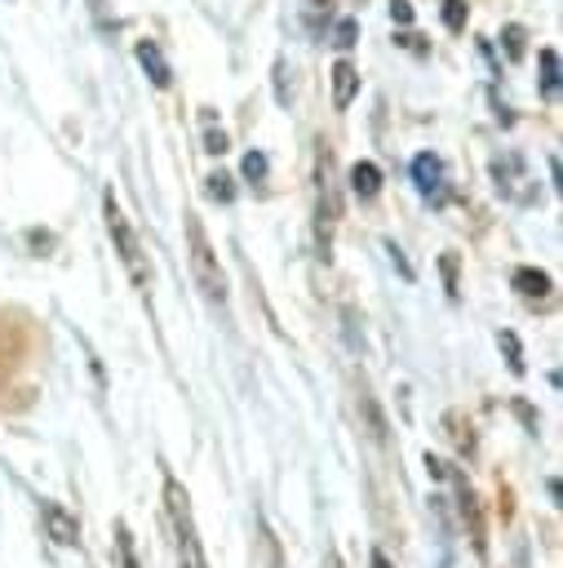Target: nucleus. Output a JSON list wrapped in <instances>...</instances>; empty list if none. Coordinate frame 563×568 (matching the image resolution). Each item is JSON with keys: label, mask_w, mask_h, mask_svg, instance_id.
Wrapping results in <instances>:
<instances>
[{"label": "nucleus", "mask_w": 563, "mask_h": 568, "mask_svg": "<svg viewBox=\"0 0 563 568\" xmlns=\"http://www.w3.org/2000/svg\"><path fill=\"white\" fill-rule=\"evenodd\" d=\"M350 191H355L359 200H372V195L381 191V169H377L372 160H359V164L350 169Z\"/></svg>", "instance_id": "obj_8"}, {"label": "nucleus", "mask_w": 563, "mask_h": 568, "mask_svg": "<svg viewBox=\"0 0 563 568\" xmlns=\"http://www.w3.org/2000/svg\"><path fill=\"white\" fill-rule=\"evenodd\" d=\"M448 426H452V439H457V448H474V435H470V422H465V430H461V417L457 413H448Z\"/></svg>", "instance_id": "obj_17"}, {"label": "nucleus", "mask_w": 563, "mask_h": 568, "mask_svg": "<svg viewBox=\"0 0 563 568\" xmlns=\"http://www.w3.org/2000/svg\"><path fill=\"white\" fill-rule=\"evenodd\" d=\"M412 178H417V191L421 195H434V200L443 195V160L439 155H430V151L417 155L412 160Z\"/></svg>", "instance_id": "obj_5"}, {"label": "nucleus", "mask_w": 563, "mask_h": 568, "mask_svg": "<svg viewBox=\"0 0 563 568\" xmlns=\"http://www.w3.org/2000/svg\"><path fill=\"white\" fill-rule=\"evenodd\" d=\"M390 18H395L399 27H408V22H412V4H408V0H390Z\"/></svg>", "instance_id": "obj_19"}, {"label": "nucleus", "mask_w": 563, "mask_h": 568, "mask_svg": "<svg viewBox=\"0 0 563 568\" xmlns=\"http://www.w3.org/2000/svg\"><path fill=\"white\" fill-rule=\"evenodd\" d=\"M536 62H541V89H545V98H554L559 93V53L554 49H541Z\"/></svg>", "instance_id": "obj_11"}, {"label": "nucleus", "mask_w": 563, "mask_h": 568, "mask_svg": "<svg viewBox=\"0 0 563 568\" xmlns=\"http://www.w3.org/2000/svg\"><path fill=\"white\" fill-rule=\"evenodd\" d=\"M324 568H341V559H337V550H328V555H324Z\"/></svg>", "instance_id": "obj_23"}, {"label": "nucleus", "mask_w": 563, "mask_h": 568, "mask_svg": "<svg viewBox=\"0 0 563 568\" xmlns=\"http://www.w3.org/2000/svg\"><path fill=\"white\" fill-rule=\"evenodd\" d=\"M40 515H44V528H49V537H53L58 546H75V541H80V524H75V515H66L58 501H44Z\"/></svg>", "instance_id": "obj_4"}, {"label": "nucleus", "mask_w": 563, "mask_h": 568, "mask_svg": "<svg viewBox=\"0 0 563 568\" xmlns=\"http://www.w3.org/2000/svg\"><path fill=\"white\" fill-rule=\"evenodd\" d=\"M501 40H505V53H510V58H519V53H523L528 31H523V27H505V31H501Z\"/></svg>", "instance_id": "obj_16"}, {"label": "nucleus", "mask_w": 563, "mask_h": 568, "mask_svg": "<svg viewBox=\"0 0 563 568\" xmlns=\"http://www.w3.org/2000/svg\"><path fill=\"white\" fill-rule=\"evenodd\" d=\"M244 178H248V182H262V178H266V155H262V151H248V155H244Z\"/></svg>", "instance_id": "obj_15"}, {"label": "nucleus", "mask_w": 563, "mask_h": 568, "mask_svg": "<svg viewBox=\"0 0 563 568\" xmlns=\"http://www.w3.org/2000/svg\"><path fill=\"white\" fill-rule=\"evenodd\" d=\"M514 288H519L523 297L541 302V297H550V275L536 271V266H519V271H514Z\"/></svg>", "instance_id": "obj_10"}, {"label": "nucleus", "mask_w": 563, "mask_h": 568, "mask_svg": "<svg viewBox=\"0 0 563 568\" xmlns=\"http://www.w3.org/2000/svg\"><path fill=\"white\" fill-rule=\"evenodd\" d=\"M355 93H359V71L341 58V62L332 67V106H337V111H346V106L355 102Z\"/></svg>", "instance_id": "obj_7"}, {"label": "nucleus", "mask_w": 563, "mask_h": 568, "mask_svg": "<svg viewBox=\"0 0 563 568\" xmlns=\"http://www.w3.org/2000/svg\"><path fill=\"white\" fill-rule=\"evenodd\" d=\"M457 506H461V519L470 524V541H474V550L483 555V546H488V541H483V515H479V497L470 493V484H461V501H457Z\"/></svg>", "instance_id": "obj_9"}, {"label": "nucleus", "mask_w": 563, "mask_h": 568, "mask_svg": "<svg viewBox=\"0 0 563 568\" xmlns=\"http://www.w3.org/2000/svg\"><path fill=\"white\" fill-rule=\"evenodd\" d=\"M443 22H448V31H461L465 27V0H443Z\"/></svg>", "instance_id": "obj_14"}, {"label": "nucleus", "mask_w": 563, "mask_h": 568, "mask_svg": "<svg viewBox=\"0 0 563 568\" xmlns=\"http://www.w3.org/2000/svg\"><path fill=\"white\" fill-rule=\"evenodd\" d=\"M164 506H168V519H173V532H177V555H182V568H208V564H204L199 532H195V519H191L186 488H182L177 479H164Z\"/></svg>", "instance_id": "obj_1"}, {"label": "nucleus", "mask_w": 563, "mask_h": 568, "mask_svg": "<svg viewBox=\"0 0 563 568\" xmlns=\"http://www.w3.org/2000/svg\"><path fill=\"white\" fill-rule=\"evenodd\" d=\"M89 9H93V18H102V13H106V4H102V0H89Z\"/></svg>", "instance_id": "obj_24"}, {"label": "nucleus", "mask_w": 563, "mask_h": 568, "mask_svg": "<svg viewBox=\"0 0 563 568\" xmlns=\"http://www.w3.org/2000/svg\"><path fill=\"white\" fill-rule=\"evenodd\" d=\"M137 62H142V71L151 75V84H155V89H168L173 71H168V62H164V53H160V44H155V40H137Z\"/></svg>", "instance_id": "obj_6"}, {"label": "nucleus", "mask_w": 563, "mask_h": 568, "mask_svg": "<svg viewBox=\"0 0 563 568\" xmlns=\"http://www.w3.org/2000/svg\"><path fill=\"white\" fill-rule=\"evenodd\" d=\"M372 568H395V564H390V559H386L381 550H372Z\"/></svg>", "instance_id": "obj_22"}, {"label": "nucleus", "mask_w": 563, "mask_h": 568, "mask_svg": "<svg viewBox=\"0 0 563 568\" xmlns=\"http://www.w3.org/2000/svg\"><path fill=\"white\" fill-rule=\"evenodd\" d=\"M501 346H505V355H510V368H514V373H523V359H519V342H514V333H501Z\"/></svg>", "instance_id": "obj_18"}, {"label": "nucleus", "mask_w": 563, "mask_h": 568, "mask_svg": "<svg viewBox=\"0 0 563 568\" xmlns=\"http://www.w3.org/2000/svg\"><path fill=\"white\" fill-rule=\"evenodd\" d=\"M186 240H191V271H195V284L204 288V297L222 302V297H226V275H222L217 253H213V244H208V235H204V222H199L195 213H186Z\"/></svg>", "instance_id": "obj_2"}, {"label": "nucleus", "mask_w": 563, "mask_h": 568, "mask_svg": "<svg viewBox=\"0 0 563 568\" xmlns=\"http://www.w3.org/2000/svg\"><path fill=\"white\" fill-rule=\"evenodd\" d=\"M443 280H448V293L457 297V257L452 253H443Z\"/></svg>", "instance_id": "obj_20"}, {"label": "nucleus", "mask_w": 563, "mask_h": 568, "mask_svg": "<svg viewBox=\"0 0 563 568\" xmlns=\"http://www.w3.org/2000/svg\"><path fill=\"white\" fill-rule=\"evenodd\" d=\"M102 213H106V231H111V240H115V253H120L129 280H133V284H146L151 271H146V262H142V244H137V235H133V226H129V217L120 213V204H115L111 191H106V200H102Z\"/></svg>", "instance_id": "obj_3"}, {"label": "nucleus", "mask_w": 563, "mask_h": 568, "mask_svg": "<svg viewBox=\"0 0 563 568\" xmlns=\"http://www.w3.org/2000/svg\"><path fill=\"white\" fill-rule=\"evenodd\" d=\"M355 36H359V22H355V18H341V22H337V31H332V44H337V49H350V44H355Z\"/></svg>", "instance_id": "obj_12"}, {"label": "nucleus", "mask_w": 563, "mask_h": 568, "mask_svg": "<svg viewBox=\"0 0 563 568\" xmlns=\"http://www.w3.org/2000/svg\"><path fill=\"white\" fill-rule=\"evenodd\" d=\"M231 182H235V178H231V173H213V178H208V195H213V200H222V204H226V200H231V195H235V186H231Z\"/></svg>", "instance_id": "obj_13"}, {"label": "nucleus", "mask_w": 563, "mask_h": 568, "mask_svg": "<svg viewBox=\"0 0 563 568\" xmlns=\"http://www.w3.org/2000/svg\"><path fill=\"white\" fill-rule=\"evenodd\" d=\"M204 151H213V155H222V151H226V133H217V129H213V133L204 138Z\"/></svg>", "instance_id": "obj_21"}]
</instances>
